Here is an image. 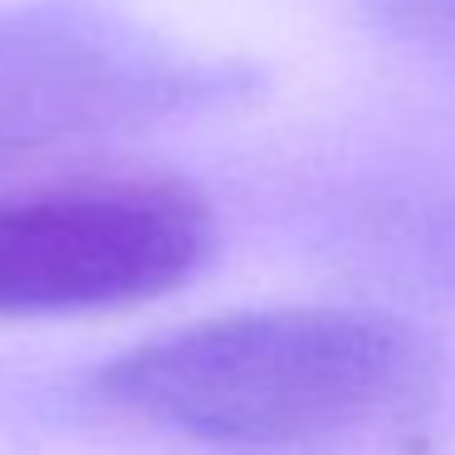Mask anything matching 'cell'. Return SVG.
I'll list each match as a JSON object with an SVG mask.
<instances>
[{"label":"cell","instance_id":"cell-2","mask_svg":"<svg viewBox=\"0 0 455 455\" xmlns=\"http://www.w3.org/2000/svg\"><path fill=\"white\" fill-rule=\"evenodd\" d=\"M211 250V201L177 177H84L5 191L0 318L148 304L187 284Z\"/></svg>","mask_w":455,"mask_h":455},{"label":"cell","instance_id":"cell-4","mask_svg":"<svg viewBox=\"0 0 455 455\" xmlns=\"http://www.w3.org/2000/svg\"><path fill=\"white\" fill-rule=\"evenodd\" d=\"M367 11L396 40L455 54V0H367Z\"/></svg>","mask_w":455,"mask_h":455},{"label":"cell","instance_id":"cell-1","mask_svg":"<svg viewBox=\"0 0 455 455\" xmlns=\"http://www.w3.org/2000/svg\"><path fill=\"white\" fill-rule=\"evenodd\" d=\"M435 387L441 353L406 318L289 304L148 338L93 372V402L216 451H294L406 421Z\"/></svg>","mask_w":455,"mask_h":455},{"label":"cell","instance_id":"cell-3","mask_svg":"<svg viewBox=\"0 0 455 455\" xmlns=\"http://www.w3.org/2000/svg\"><path fill=\"white\" fill-rule=\"evenodd\" d=\"M201 93L177 60L84 15H0V148L93 132Z\"/></svg>","mask_w":455,"mask_h":455}]
</instances>
